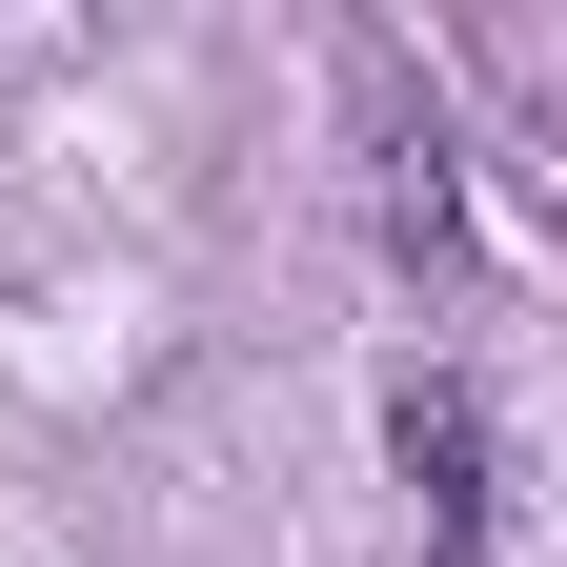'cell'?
I'll use <instances>...</instances> for the list:
<instances>
[{"label":"cell","instance_id":"2","mask_svg":"<svg viewBox=\"0 0 567 567\" xmlns=\"http://www.w3.org/2000/svg\"><path fill=\"white\" fill-rule=\"evenodd\" d=\"M365 203H385V244L405 264H466V183H446V122H405V82H385V61H365Z\"/></svg>","mask_w":567,"mask_h":567},{"label":"cell","instance_id":"1","mask_svg":"<svg viewBox=\"0 0 567 567\" xmlns=\"http://www.w3.org/2000/svg\"><path fill=\"white\" fill-rule=\"evenodd\" d=\"M385 446H405V507H425V547L466 567V547H486V405H466L446 365H425V385L385 405Z\"/></svg>","mask_w":567,"mask_h":567}]
</instances>
